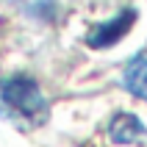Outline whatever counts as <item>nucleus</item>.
Here are the masks:
<instances>
[{
    "mask_svg": "<svg viewBox=\"0 0 147 147\" xmlns=\"http://www.w3.org/2000/svg\"><path fill=\"white\" fill-rule=\"evenodd\" d=\"M0 119L17 131H39L50 119V103L31 75L0 78Z\"/></svg>",
    "mask_w": 147,
    "mask_h": 147,
    "instance_id": "f257e3e1",
    "label": "nucleus"
},
{
    "mask_svg": "<svg viewBox=\"0 0 147 147\" xmlns=\"http://www.w3.org/2000/svg\"><path fill=\"white\" fill-rule=\"evenodd\" d=\"M136 8H122L117 17H111V20H106V22H97L92 25L89 33H86V47L92 50H106V47H114L117 42H122L125 36H128V31L133 28V22H136Z\"/></svg>",
    "mask_w": 147,
    "mask_h": 147,
    "instance_id": "f03ea898",
    "label": "nucleus"
},
{
    "mask_svg": "<svg viewBox=\"0 0 147 147\" xmlns=\"http://www.w3.org/2000/svg\"><path fill=\"white\" fill-rule=\"evenodd\" d=\"M147 136V128L144 122H142L136 114H131V111H117L114 117H111V122H108V139L114 142V144H136V142H142Z\"/></svg>",
    "mask_w": 147,
    "mask_h": 147,
    "instance_id": "7ed1b4c3",
    "label": "nucleus"
},
{
    "mask_svg": "<svg viewBox=\"0 0 147 147\" xmlns=\"http://www.w3.org/2000/svg\"><path fill=\"white\" fill-rule=\"evenodd\" d=\"M122 89L133 94L136 100H147V56L136 53V56L125 64L122 69Z\"/></svg>",
    "mask_w": 147,
    "mask_h": 147,
    "instance_id": "20e7f679",
    "label": "nucleus"
}]
</instances>
